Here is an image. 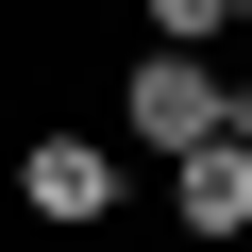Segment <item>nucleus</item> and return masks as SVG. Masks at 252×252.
<instances>
[{"mask_svg": "<svg viewBox=\"0 0 252 252\" xmlns=\"http://www.w3.org/2000/svg\"><path fill=\"white\" fill-rule=\"evenodd\" d=\"M101 135H118V152L168 185L185 152H219V67H185V51H118V101H101Z\"/></svg>", "mask_w": 252, "mask_h": 252, "instance_id": "nucleus-2", "label": "nucleus"}, {"mask_svg": "<svg viewBox=\"0 0 252 252\" xmlns=\"http://www.w3.org/2000/svg\"><path fill=\"white\" fill-rule=\"evenodd\" d=\"M235 51H252V0H235Z\"/></svg>", "mask_w": 252, "mask_h": 252, "instance_id": "nucleus-5", "label": "nucleus"}, {"mask_svg": "<svg viewBox=\"0 0 252 252\" xmlns=\"http://www.w3.org/2000/svg\"><path fill=\"white\" fill-rule=\"evenodd\" d=\"M0 202H17L34 235H118V202H135V152H118L101 118H34V135L0 152Z\"/></svg>", "mask_w": 252, "mask_h": 252, "instance_id": "nucleus-1", "label": "nucleus"}, {"mask_svg": "<svg viewBox=\"0 0 252 252\" xmlns=\"http://www.w3.org/2000/svg\"><path fill=\"white\" fill-rule=\"evenodd\" d=\"M168 235H185V252H235V235H252V152H235V135L168 168Z\"/></svg>", "mask_w": 252, "mask_h": 252, "instance_id": "nucleus-3", "label": "nucleus"}, {"mask_svg": "<svg viewBox=\"0 0 252 252\" xmlns=\"http://www.w3.org/2000/svg\"><path fill=\"white\" fill-rule=\"evenodd\" d=\"M219 135H235V152H252V67H219Z\"/></svg>", "mask_w": 252, "mask_h": 252, "instance_id": "nucleus-4", "label": "nucleus"}]
</instances>
